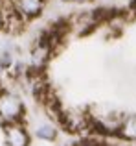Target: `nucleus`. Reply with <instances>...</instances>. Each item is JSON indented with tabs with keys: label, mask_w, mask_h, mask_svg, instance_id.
<instances>
[{
	"label": "nucleus",
	"mask_w": 136,
	"mask_h": 146,
	"mask_svg": "<svg viewBox=\"0 0 136 146\" xmlns=\"http://www.w3.org/2000/svg\"><path fill=\"white\" fill-rule=\"evenodd\" d=\"M22 117H24L22 100L9 91H2L0 93V118H2V122L13 124V122H20Z\"/></svg>",
	"instance_id": "obj_1"
},
{
	"label": "nucleus",
	"mask_w": 136,
	"mask_h": 146,
	"mask_svg": "<svg viewBox=\"0 0 136 146\" xmlns=\"http://www.w3.org/2000/svg\"><path fill=\"white\" fill-rule=\"evenodd\" d=\"M4 133L7 146H29V133L22 122L4 124Z\"/></svg>",
	"instance_id": "obj_2"
},
{
	"label": "nucleus",
	"mask_w": 136,
	"mask_h": 146,
	"mask_svg": "<svg viewBox=\"0 0 136 146\" xmlns=\"http://www.w3.org/2000/svg\"><path fill=\"white\" fill-rule=\"evenodd\" d=\"M50 54H52V46L46 43V41H41L31 52V70L39 72L41 68L44 67V63H46V59H48Z\"/></svg>",
	"instance_id": "obj_3"
},
{
	"label": "nucleus",
	"mask_w": 136,
	"mask_h": 146,
	"mask_svg": "<svg viewBox=\"0 0 136 146\" xmlns=\"http://www.w3.org/2000/svg\"><path fill=\"white\" fill-rule=\"evenodd\" d=\"M42 9V0H18V13L26 17H37Z\"/></svg>",
	"instance_id": "obj_4"
},
{
	"label": "nucleus",
	"mask_w": 136,
	"mask_h": 146,
	"mask_svg": "<svg viewBox=\"0 0 136 146\" xmlns=\"http://www.w3.org/2000/svg\"><path fill=\"white\" fill-rule=\"evenodd\" d=\"M118 133L123 137V139L136 141V115H131V117L123 118V122L118 128Z\"/></svg>",
	"instance_id": "obj_5"
},
{
	"label": "nucleus",
	"mask_w": 136,
	"mask_h": 146,
	"mask_svg": "<svg viewBox=\"0 0 136 146\" xmlns=\"http://www.w3.org/2000/svg\"><path fill=\"white\" fill-rule=\"evenodd\" d=\"M35 135L39 137L41 141H46V143H52V141L57 139V129L52 124H41L39 128L35 129Z\"/></svg>",
	"instance_id": "obj_6"
},
{
	"label": "nucleus",
	"mask_w": 136,
	"mask_h": 146,
	"mask_svg": "<svg viewBox=\"0 0 136 146\" xmlns=\"http://www.w3.org/2000/svg\"><path fill=\"white\" fill-rule=\"evenodd\" d=\"M11 61H13L11 54L9 52H4L2 57H0V67H2V68H9L11 67Z\"/></svg>",
	"instance_id": "obj_7"
},
{
	"label": "nucleus",
	"mask_w": 136,
	"mask_h": 146,
	"mask_svg": "<svg viewBox=\"0 0 136 146\" xmlns=\"http://www.w3.org/2000/svg\"><path fill=\"white\" fill-rule=\"evenodd\" d=\"M4 26V19H2V13H0V28Z\"/></svg>",
	"instance_id": "obj_8"
},
{
	"label": "nucleus",
	"mask_w": 136,
	"mask_h": 146,
	"mask_svg": "<svg viewBox=\"0 0 136 146\" xmlns=\"http://www.w3.org/2000/svg\"><path fill=\"white\" fill-rule=\"evenodd\" d=\"M75 2H81V0H75Z\"/></svg>",
	"instance_id": "obj_9"
}]
</instances>
